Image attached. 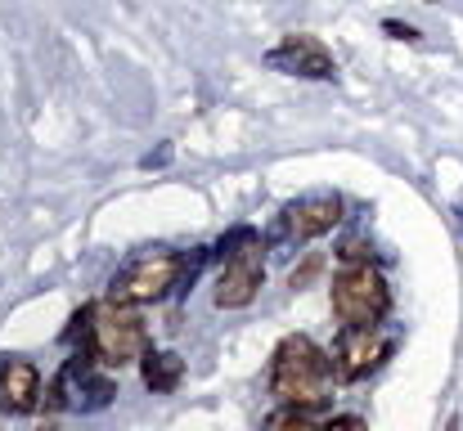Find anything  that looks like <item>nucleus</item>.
<instances>
[{"label":"nucleus","instance_id":"nucleus-10","mask_svg":"<svg viewBox=\"0 0 463 431\" xmlns=\"http://www.w3.org/2000/svg\"><path fill=\"white\" fill-rule=\"evenodd\" d=\"M59 387H72V391H77V396H72V405H77V409H104V405L113 400V382H109V378H99V373H90V364H86L81 355L63 369Z\"/></svg>","mask_w":463,"mask_h":431},{"label":"nucleus","instance_id":"nucleus-2","mask_svg":"<svg viewBox=\"0 0 463 431\" xmlns=\"http://www.w3.org/2000/svg\"><path fill=\"white\" fill-rule=\"evenodd\" d=\"M145 346H149L145 319H140L131 305L104 301V305L90 310V351L99 355V364L122 369V364H131V360H145Z\"/></svg>","mask_w":463,"mask_h":431},{"label":"nucleus","instance_id":"nucleus-16","mask_svg":"<svg viewBox=\"0 0 463 431\" xmlns=\"http://www.w3.org/2000/svg\"><path fill=\"white\" fill-rule=\"evenodd\" d=\"M41 431H54V427H41Z\"/></svg>","mask_w":463,"mask_h":431},{"label":"nucleus","instance_id":"nucleus-8","mask_svg":"<svg viewBox=\"0 0 463 431\" xmlns=\"http://www.w3.org/2000/svg\"><path fill=\"white\" fill-rule=\"evenodd\" d=\"M387 355V342L378 328H346L337 342V373L342 378H364L378 360Z\"/></svg>","mask_w":463,"mask_h":431},{"label":"nucleus","instance_id":"nucleus-5","mask_svg":"<svg viewBox=\"0 0 463 431\" xmlns=\"http://www.w3.org/2000/svg\"><path fill=\"white\" fill-rule=\"evenodd\" d=\"M266 63L275 68V72H288V77H310V81H328L337 68H333V54L315 41V36H284L270 54H266Z\"/></svg>","mask_w":463,"mask_h":431},{"label":"nucleus","instance_id":"nucleus-14","mask_svg":"<svg viewBox=\"0 0 463 431\" xmlns=\"http://www.w3.org/2000/svg\"><path fill=\"white\" fill-rule=\"evenodd\" d=\"M383 32H387L392 41H419V32H414L410 23H392V18H387V23H383Z\"/></svg>","mask_w":463,"mask_h":431},{"label":"nucleus","instance_id":"nucleus-7","mask_svg":"<svg viewBox=\"0 0 463 431\" xmlns=\"http://www.w3.org/2000/svg\"><path fill=\"white\" fill-rule=\"evenodd\" d=\"M257 252H261V248H257ZM257 252H243V257L225 261V270H221V279H216V305H221V310H239V305H248V301L257 296L261 275H266Z\"/></svg>","mask_w":463,"mask_h":431},{"label":"nucleus","instance_id":"nucleus-3","mask_svg":"<svg viewBox=\"0 0 463 431\" xmlns=\"http://www.w3.org/2000/svg\"><path fill=\"white\" fill-rule=\"evenodd\" d=\"M387 305H392V292H387V279L373 266L355 261V266L337 270V279H333V314L346 328H378Z\"/></svg>","mask_w":463,"mask_h":431},{"label":"nucleus","instance_id":"nucleus-9","mask_svg":"<svg viewBox=\"0 0 463 431\" xmlns=\"http://www.w3.org/2000/svg\"><path fill=\"white\" fill-rule=\"evenodd\" d=\"M41 400V373L27 360H5L0 364V409L5 414H32Z\"/></svg>","mask_w":463,"mask_h":431},{"label":"nucleus","instance_id":"nucleus-12","mask_svg":"<svg viewBox=\"0 0 463 431\" xmlns=\"http://www.w3.org/2000/svg\"><path fill=\"white\" fill-rule=\"evenodd\" d=\"M261 243H257V230H248V225H239V230H230L221 243H216V257L221 261H234V257H243V252H257Z\"/></svg>","mask_w":463,"mask_h":431},{"label":"nucleus","instance_id":"nucleus-1","mask_svg":"<svg viewBox=\"0 0 463 431\" xmlns=\"http://www.w3.org/2000/svg\"><path fill=\"white\" fill-rule=\"evenodd\" d=\"M333 364L310 337H284L275 360H270V391L288 409H315L328 400Z\"/></svg>","mask_w":463,"mask_h":431},{"label":"nucleus","instance_id":"nucleus-6","mask_svg":"<svg viewBox=\"0 0 463 431\" xmlns=\"http://www.w3.org/2000/svg\"><path fill=\"white\" fill-rule=\"evenodd\" d=\"M337 220H342V198H333V193L302 198V202H293V207L284 211V230H288V239H298V243L328 234Z\"/></svg>","mask_w":463,"mask_h":431},{"label":"nucleus","instance_id":"nucleus-4","mask_svg":"<svg viewBox=\"0 0 463 431\" xmlns=\"http://www.w3.org/2000/svg\"><path fill=\"white\" fill-rule=\"evenodd\" d=\"M184 275V261L175 252H145L136 257L118 279H113V301L122 305H149V301H162L175 279Z\"/></svg>","mask_w":463,"mask_h":431},{"label":"nucleus","instance_id":"nucleus-15","mask_svg":"<svg viewBox=\"0 0 463 431\" xmlns=\"http://www.w3.org/2000/svg\"><path fill=\"white\" fill-rule=\"evenodd\" d=\"M324 431H364V423L360 418H337V423H328Z\"/></svg>","mask_w":463,"mask_h":431},{"label":"nucleus","instance_id":"nucleus-11","mask_svg":"<svg viewBox=\"0 0 463 431\" xmlns=\"http://www.w3.org/2000/svg\"><path fill=\"white\" fill-rule=\"evenodd\" d=\"M180 378H184V360L180 355H171V351H149L145 355V387L149 391L166 396V391L180 387Z\"/></svg>","mask_w":463,"mask_h":431},{"label":"nucleus","instance_id":"nucleus-13","mask_svg":"<svg viewBox=\"0 0 463 431\" xmlns=\"http://www.w3.org/2000/svg\"><path fill=\"white\" fill-rule=\"evenodd\" d=\"M266 431H324V427H315V423H310L307 409H288V405H284V409L266 423Z\"/></svg>","mask_w":463,"mask_h":431}]
</instances>
